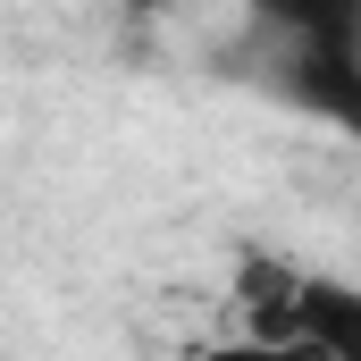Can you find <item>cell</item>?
Masks as SVG:
<instances>
[{
	"label": "cell",
	"instance_id": "obj_2",
	"mask_svg": "<svg viewBox=\"0 0 361 361\" xmlns=\"http://www.w3.org/2000/svg\"><path fill=\"white\" fill-rule=\"evenodd\" d=\"M286 336L319 345L328 361H361V286L302 277V286H294V319H286Z\"/></svg>",
	"mask_w": 361,
	"mask_h": 361
},
{
	"label": "cell",
	"instance_id": "obj_3",
	"mask_svg": "<svg viewBox=\"0 0 361 361\" xmlns=\"http://www.w3.org/2000/svg\"><path fill=\"white\" fill-rule=\"evenodd\" d=\"M210 361H328V353L277 328V336H244V345H219V353H210Z\"/></svg>",
	"mask_w": 361,
	"mask_h": 361
},
{
	"label": "cell",
	"instance_id": "obj_1",
	"mask_svg": "<svg viewBox=\"0 0 361 361\" xmlns=\"http://www.w3.org/2000/svg\"><path fill=\"white\" fill-rule=\"evenodd\" d=\"M286 92L319 118H336L345 135H361V51L345 25H302L294 59H286Z\"/></svg>",
	"mask_w": 361,
	"mask_h": 361
}]
</instances>
